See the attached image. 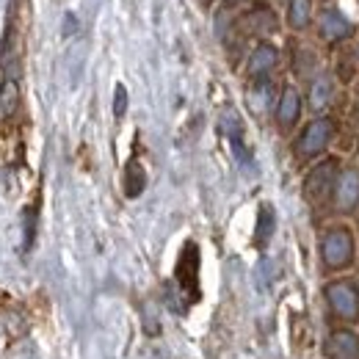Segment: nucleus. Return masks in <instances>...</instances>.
I'll return each mask as SVG.
<instances>
[{"mask_svg":"<svg viewBox=\"0 0 359 359\" xmlns=\"http://www.w3.org/2000/svg\"><path fill=\"white\" fill-rule=\"evenodd\" d=\"M302 116V94L293 89V86H285L282 97H279V105H276V122L282 128H293Z\"/></svg>","mask_w":359,"mask_h":359,"instance_id":"1a4fd4ad","label":"nucleus"},{"mask_svg":"<svg viewBox=\"0 0 359 359\" xmlns=\"http://www.w3.org/2000/svg\"><path fill=\"white\" fill-rule=\"evenodd\" d=\"M359 205V172L346 169L334 180V208L337 210H354Z\"/></svg>","mask_w":359,"mask_h":359,"instance_id":"0eeeda50","label":"nucleus"},{"mask_svg":"<svg viewBox=\"0 0 359 359\" xmlns=\"http://www.w3.org/2000/svg\"><path fill=\"white\" fill-rule=\"evenodd\" d=\"M276 229V213L271 205H260V213H257V229H255V243L263 249L269 246L271 235Z\"/></svg>","mask_w":359,"mask_h":359,"instance_id":"f8f14e48","label":"nucleus"},{"mask_svg":"<svg viewBox=\"0 0 359 359\" xmlns=\"http://www.w3.org/2000/svg\"><path fill=\"white\" fill-rule=\"evenodd\" d=\"M175 282L188 302L199 299V249H196V243H185L177 260V269H175Z\"/></svg>","mask_w":359,"mask_h":359,"instance_id":"f03ea898","label":"nucleus"},{"mask_svg":"<svg viewBox=\"0 0 359 359\" xmlns=\"http://www.w3.org/2000/svg\"><path fill=\"white\" fill-rule=\"evenodd\" d=\"M229 3H238V0H229Z\"/></svg>","mask_w":359,"mask_h":359,"instance_id":"6ab92c4d","label":"nucleus"},{"mask_svg":"<svg viewBox=\"0 0 359 359\" xmlns=\"http://www.w3.org/2000/svg\"><path fill=\"white\" fill-rule=\"evenodd\" d=\"M318 28H320V36H323L329 45L343 42V39H346V36H351V31H354V25H351V22L343 17V11H340V8H334V6H329V8H323V11H320Z\"/></svg>","mask_w":359,"mask_h":359,"instance_id":"423d86ee","label":"nucleus"},{"mask_svg":"<svg viewBox=\"0 0 359 359\" xmlns=\"http://www.w3.org/2000/svg\"><path fill=\"white\" fill-rule=\"evenodd\" d=\"M144 188H147V172H144V166L133 158L125 166V194L130 199H135V196H141Z\"/></svg>","mask_w":359,"mask_h":359,"instance_id":"ddd939ff","label":"nucleus"},{"mask_svg":"<svg viewBox=\"0 0 359 359\" xmlns=\"http://www.w3.org/2000/svg\"><path fill=\"white\" fill-rule=\"evenodd\" d=\"M276 61H279V50L269 42H263V45L255 47V53H252V58H249V75L252 78H266L271 69L276 67Z\"/></svg>","mask_w":359,"mask_h":359,"instance_id":"9d476101","label":"nucleus"},{"mask_svg":"<svg viewBox=\"0 0 359 359\" xmlns=\"http://www.w3.org/2000/svg\"><path fill=\"white\" fill-rule=\"evenodd\" d=\"M125 111H128V89L119 83L116 91H114V116H116V119H122V116H125Z\"/></svg>","mask_w":359,"mask_h":359,"instance_id":"a211bd4d","label":"nucleus"},{"mask_svg":"<svg viewBox=\"0 0 359 359\" xmlns=\"http://www.w3.org/2000/svg\"><path fill=\"white\" fill-rule=\"evenodd\" d=\"M313 20V0H290L287 6V22L293 31H304Z\"/></svg>","mask_w":359,"mask_h":359,"instance_id":"4468645a","label":"nucleus"},{"mask_svg":"<svg viewBox=\"0 0 359 359\" xmlns=\"http://www.w3.org/2000/svg\"><path fill=\"white\" fill-rule=\"evenodd\" d=\"M332 133H334V125L332 119H315L304 128V133L299 135L296 141V152L302 158H315L326 149V144L332 141Z\"/></svg>","mask_w":359,"mask_h":359,"instance_id":"39448f33","label":"nucleus"},{"mask_svg":"<svg viewBox=\"0 0 359 359\" xmlns=\"http://www.w3.org/2000/svg\"><path fill=\"white\" fill-rule=\"evenodd\" d=\"M329 359H359V337L348 329H337L326 340Z\"/></svg>","mask_w":359,"mask_h":359,"instance_id":"6e6552de","label":"nucleus"},{"mask_svg":"<svg viewBox=\"0 0 359 359\" xmlns=\"http://www.w3.org/2000/svg\"><path fill=\"white\" fill-rule=\"evenodd\" d=\"M249 105H252V111L255 114H266L271 105V83L266 78H257V83H255V89L249 91Z\"/></svg>","mask_w":359,"mask_h":359,"instance_id":"f3484780","label":"nucleus"},{"mask_svg":"<svg viewBox=\"0 0 359 359\" xmlns=\"http://www.w3.org/2000/svg\"><path fill=\"white\" fill-rule=\"evenodd\" d=\"M17 102H20V89H17V83H14V81H6V83L0 86V125L14 116Z\"/></svg>","mask_w":359,"mask_h":359,"instance_id":"dca6fc26","label":"nucleus"},{"mask_svg":"<svg viewBox=\"0 0 359 359\" xmlns=\"http://www.w3.org/2000/svg\"><path fill=\"white\" fill-rule=\"evenodd\" d=\"M332 78L329 75H320V78H315L313 86H310V108L313 111H320V108H326L329 105V100H332Z\"/></svg>","mask_w":359,"mask_h":359,"instance_id":"2eb2a0df","label":"nucleus"},{"mask_svg":"<svg viewBox=\"0 0 359 359\" xmlns=\"http://www.w3.org/2000/svg\"><path fill=\"white\" fill-rule=\"evenodd\" d=\"M326 302H329L332 313L343 320H357L359 318V287L354 282L337 279V282L326 285Z\"/></svg>","mask_w":359,"mask_h":359,"instance_id":"7ed1b4c3","label":"nucleus"},{"mask_svg":"<svg viewBox=\"0 0 359 359\" xmlns=\"http://www.w3.org/2000/svg\"><path fill=\"white\" fill-rule=\"evenodd\" d=\"M243 22H246V28L255 31V34H273V31L279 28V20H276V14L271 11L269 6L252 8V11L243 17Z\"/></svg>","mask_w":359,"mask_h":359,"instance_id":"9b49d317","label":"nucleus"},{"mask_svg":"<svg viewBox=\"0 0 359 359\" xmlns=\"http://www.w3.org/2000/svg\"><path fill=\"white\" fill-rule=\"evenodd\" d=\"M320 257L326 263V269H346L354 260V235L346 226L329 229L320 241Z\"/></svg>","mask_w":359,"mask_h":359,"instance_id":"f257e3e1","label":"nucleus"},{"mask_svg":"<svg viewBox=\"0 0 359 359\" xmlns=\"http://www.w3.org/2000/svg\"><path fill=\"white\" fill-rule=\"evenodd\" d=\"M334 180H337V161L329 158L323 163H318L313 172L304 180V196L310 202H323L332 191H334Z\"/></svg>","mask_w":359,"mask_h":359,"instance_id":"20e7f679","label":"nucleus"}]
</instances>
